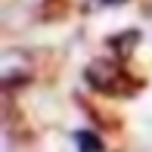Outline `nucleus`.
Listing matches in <instances>:
<instances>
[{
  "instance_id": "39448f33",
  "label": "nucleus",
  "mask_w": 152,
  "mask_h": 152,
  "mask_svg": "<svg viewBox=\"0 0 152 152\" xmlns=\"http://www.w3.org/2000/svg\"><path fill=\"white\" fill-rule=\"evenodd\" d=\"M96 3H102V6H115V3H124V0H96Z\"/></svg>"
},
{
  "instance_id": "f03ea898",
  "label": "nucleus",
  "mask_w": 152,
  "mask_h": 152,
  "mask_svg": "<svg viewBox=\"0 0 152 152\" xmlns=\"http://www.w3.org/2000/svg\"><path fill=\"white\" fill-rule=\"evenodd\" d=\"M31 75V59L25 56V53H3L0 56V81H3V87H12L16 81H25Z\"/></svg>"
},
{
  "instance_id": "423d86ee",
  "label": "nucleus",
  "mask_w": 152,
  "mask_h": 152,
  "mask_svg": "<svg viewBox=\"0 0 152 152\" xmlns=\"http://www.w3.org/2000/svg\"><path fill=\"white\" fill-rule=\"evenodd\" d=\"M146 12H152V6H146Z\"/></svg>"
},
{
  "instance_id": "20e7f679",
  "label": "nucleus",
  "mask_w": 152,
  "mask_h": 152,
  "mask_svg": "<svg viewBox=\"0 0 152 152\" xmlns=\"http://www.w3.org/2000/svg\"><path fill=\"white\" fill-rule=\"evenodd\" d=\"M75 146H78V152H102V140L96 134H90V130H78Z\"/></svg>"
},
{
  "instance_id": "7ed1b4c3",
  "label": "nucleus",
  "mask_w": 152,
  "mask_h": 152,
  "mask_svg": "<svg viewBox=\"0 0 152 152\" xmlns=\"http://www.w3.org/2000/svg\"><path fill=\"white\" fill-rule=\"evenodd\" d=\"M137 37H140L137 31H124V34H115V37H109V47H112V50L118 53L121 59H127L130 53H134V47H137Z\"/></svg>"
},
{
  "instance_id": "f257e3e1",
  "label": "nucleus",
  "mask_w": 152,
  "mask_h": 152,
  "mask_svg": "<svg viewBox=\"0 0 152 152\" xmlns=\"http://www.w3.org/2000/svg\"><path fill=\"white\" fill-rule=\"evenodd\" d=\"M84 78H87V84H90L93 90H99V93H130L127 87H137L134 81L127 78V72H124L118 62H112V59H93L90 65H87Z\"/></svg>"
}]
</instances>
